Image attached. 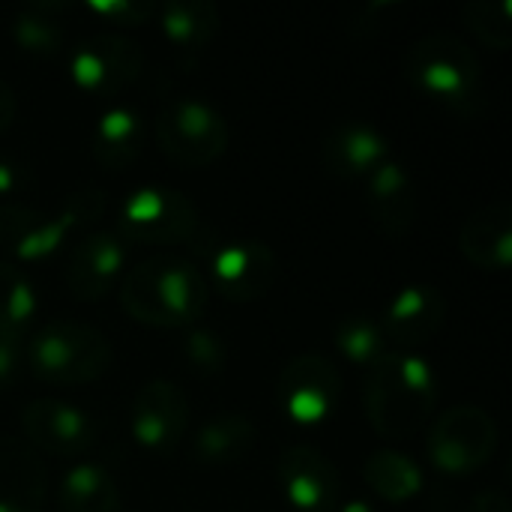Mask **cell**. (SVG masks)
Returning <instances> with one entry per match:
<instances>
[{"instance_id": "obj_1", "label": "cell", "mask_w": 512, "mask_h": 512, "mask_svg": "<svg viewBox=\"0 0 512 512\" xmlns=\"http://www.w3.org/2000/svg\"><path fill=\"white\" fill-rule=\"evenodd\" d=\"M123 312L156 330H189L201 321L210 297L207 273L183 255H153L129 267L120 279Z\"/></svg>"}, {"instance_id": "obj_2", "label": "cell", "mask_w": 512, "mask_h": 512, "mask_svg": "<svg viewBox=\"0 0 512 512\" xmlns=\"http://www.w3.org/2000/svg\"><path fill=\"white\" fill-rule=\"evenodd\" d=\"M438 405V375L414 351H390L363 384L366 420L381 438H411L423 432Z\"/></svg>"}, {"instance_id": "obj_3", "label": "cell", "mask_w": 512, "mask_h": 512, "mask_svg": "<svg viewBox=\"0 0 512 512\" xmlns=\"http://www.w3.org/2000/svg\"><path fill=\"white\" fill-rule=\"evenodd\" d=\"M405 75L414 90L453 108L471 111L483 87L477 51L456 33H429L405 51Z\"/></svg>"}, {"instance_id": "obj_4", "label": "cell", "mask_w": 512, "mask_h": 512, "mask_svg": "<svg viewBox=\"0 0 512 512\" xmlns=\"http://www.w3.org/2000/svg\"><path fill=\"white\" fill-rule=\"evenodd\" d=\"M111 342L84 321H51L24 345V363L42 384H93L111 369Z\"/></svg>"}, {"instance_id": "obj_5", "label": "cell", "mask_w": 512, "mask_h": 512, "mask_svg": "<svg viewBox=\"0 0 512 512\" xmlns=\"http://www.w3.org/2000/svg\"><path fill=\"white\" fill-rule=\"evenodd\" d=\"M159 150L180 168H210L228 150V120L204 99L171 96L153 120Z\"/></svg>"}, {"instance_id": "obj_6", "label": "cell", "mask_w": 512, "mask_h": 512, "mask_svg": "<svg viewBox=\"0 0 512 512\" xmlns=\"http://www.w3.org/2000/svg\"><path fill=\"white\" fill-rule=\"evenodd\" d=\"M195 204L168 186H138L120 207L117 237L129 246H192L201 231Z\"/></svg>"}, {"instance_id": "obj_7", "label": "cell", "mask_w": 512, "mask_h": 512, "mask_svg": "<svg viewBox=\"0 0 512 512\" xmlns=\"http://www.w3.org/2000/svg\"><path fill=\"white\" fill-rule=\"evenodd\" d=\"M429 462L447 477H468L486 468L498 450V423L480 405L447 408L426 438Z\"/></svg>"}, {"instance_id": "obj_8", "label": "cell", "mask_w": 512, "mask_h": 512, "mask_svg": "<svg viewBox=\"0 0 512 512\" xmlns=\"http://www.w3.org/2000/svg\"><path fill=\"white\" fill-rule=\"evenodd\" d=\"M144 51L135 39L120 33H93L75 45L69 75L78 90L90 96H117L141 78Z\"/></svg>"}, {"instance_id": "obj_9", "label": "cell", "mask_w": 512, "mask_h": 512, "mask_svg": "<svg viewBox=\"0 0 512 512\" xmlns=\"http://www.w3.org/2000/svg\"><path fill=\"white\" fill-rule=\"evenodd\" d=\"M339 396V369L321 354H300L279 375V405L294 426H321L336 411Z\"/></svg>"}, {"instance_id": "obj_10", "label": "cell", "mask_w": 512, "mask_h": 512, "mask_svg": "<svg viewBox=\"0 0 512 512\" xmlns=\"http://www.w3.org/2000/svg\"><path fill=\"white\" fill-rule=\"evenodd\" d=\"M129 429L141 450L171 453L189 429V399L168 378L141 384L129 408Z\"/></svg>"}, {"instance_id": "obj_11", "label": "cell", "mask_w": 512, "mask_h": 512, "mask_svg": "<svg viewBox=\"0 0 512 512\" xmlns=\"http://www.w3.org/2000/svg\"><path fill=\"white\" fill-rule=\"evenodd\" d=\"M18 420L24 438L48 456H84L99 438L96 420L87 411L60 399H33L21 408Z\"/></svg>"}, {"instance_id": "obj_12", "label": "cell", "mask_w": 512, "mask_h": 512, "mask_svg": "<svg viewBox=\"0 0 512 512\" xmlns=\"http://www.w3.org/2000/svg\"><path fill=\"white\" fill-rule=\"evenodd\" d=\"M207 282L231 303H255L276 282V255L258 240L216 246L210 255Z\"/></svg>"}, {"instance_id": "obj_13", "label": "cell", "mask_w": 512, "mask_h": 512, "mask_svg": "<svg viewBox=\"0 0 512 512\" xmlns=\"http://www.w3.org/2000/svg\"><path fill=\"white\" fill-rule=\"evenodd\" d=\"M276 477L285 501L297 512H333L339 504V471L318 447H288L276 462Z\"/></svg>"}, {"instance_id": "obj_14", "label": "cell", "mask_w": 512, "mask_h": 512, "mask_svg": "<svg viewBox=\"0 0 512 512\" xmlns=\"http://www.w3.org/2000/svg\"><path fill=\"white\" fill-rule=\"evenodd\" d=\"M126 243L114 231H93L75 243L66 264V285L72 297L96 303L120 285L126 273Z\"/></svg>"}, {"instance_id": "obj_15", "label": "cell", "mask_w": 512, "mask_h": 512, "mask_svg": "<svg viewBox=\"0 0 512 512\" xmlns=\"http://www.w3.org/2000/svg\"><path fill=\"white\" fill-rule=\"evenodd\" d=\"M447 318V297L426 282L405 285L384 312V336L393 351H414L417 345L429 342Z\"/></svg>"}, {"instance_id": "obj_16", "label": "cell", "mask_w": 512, "mask_h": 512, "mask_svg": "<svg viewBox=\"0 0 512 512\" xmlns=\"http://www.w3.org/2000/svg\"><path fill=\"white\" fill-rule=\"evenodd\" d=\"M321 159L327 171L342 180H369L384 162L393 159V150L378 126L363 120H348L327 135L321 147Z\"/></svg>"}, {"instance_id": "obj_17", "label": "cell", "mask_w": 512, "mask_h": 512, "mask_svg": "<svg viewBox=\"0 0 512 512\" xmlns=\"http://www.w3.org/2000/svg\"><path fill=\"white\" fill-rule=\"evenodd\" d=\"M459 252L477 270L504 273L512 264V207L492 201L474 210L459 231Z\"/></svg>"}, {"instance_id": "obj_18", "label": "cell", "mask_w": 512, "mask_h": 512, "mask_svg": "<svg viewBox=\"0 0 512 512\" xmlns=\"http://www.w3.org/2000/svg\"><path fill=\"white\" fill-rule=\"evenodd\" d=\"M48 492V474L33 447L0 438V512H39Z\"/></svg>"}, {"instance_id": "obj_19", "label": "cell", "mask_w": 512, "mask_h": 512, "mask_svg": "<svg viewBox=\"0 0 512 512\" xmlns=\"http://www.w3.org/2000/svg\"><path fill=\"white\" fill-rule=\"evenodd\" d=\"M366 183H369V207H372L375 225L387 237L411 234V228L417 225V210H420L417 186L411 174L396 159H390Z\"/></svg>"}, {"instance_id": "obj_20", "label": "cell", "mask_w": 512, "mask_h": 512, "mask_svg": "<svg viewBox=\"0 0 512 512\" xmlns=\"http://www.w3.org/2000/svg\"><path fill=\"white\" fill-rule=\"evenodd\" d=\"M144 141H147V126L138 117V111L126 105H114L99 114L93 138H90V150L102 168L120 171V168H129L141 156Z\"/></svg>"}, {"instance_id": "obj_21", "label": "cell", "mask_w": 512, "mask_h": 512, "mask_svg": "<svg viewBox=\"0 0 512 512\" xmlns=\"http://www.w3.org/2000/svg\"><path fill=\"white\" fill-rule=\"evenodd\" d=\"M255 423L240 411H225L210 417L195 435V459L210 468L234 465L255 447Z\"/></svg>"}, {"instance_id": "obj_22", "label": "cell", "mask_w": 512, "mask_h": 512, "mask_svg": "<svg viewBox=\"0 0 512 512\" xmlns=\"http://www.w3.org/2000/svg\"><path fill=\"white\" fill-rule=\"evenodd\" d=\"M57 512H123L120 489L99 462H78L57 486Z\"/></svg>"}, {"instance_id": "obj_23", "label": "cell", "mask_w": 512, "mask_h": 512, "mask_svg": "<svg viewBox=\"0 0 512 512\" xmlns=\"http://www.w3.org/2000/svg\"><path fill=\"white\" fill-rule=\"evenodd\" d=\"M156 15L177 51H204L219 33V9L210 0H171L156 6Z\"/></svg>"}, {"instance_id": "obj_24", "label": "cell", "mask_w": 512, "mask_h": 512, "mask_svg": "<svg viewBox=\"0 0 512 512\" xmlns=\"http://www.w3.org/2000/svg\"><path fill=\"white\" fill-rule=\"evenodd\" d=\"M363 477L387 504H408L423 492V468L402 450H378L366 459Z\"/></svg>"}, {"instance_id": "obj_25", "label": "cell", "mask_w": 512, "mask_h": 512, "mask_svg": "<svg viewBox=\"0 0 512 512\" xmlns=\"http://www.w3.org/2000/svg\"><path fill=\"white\" fill-rule=\"evenodd\" d=\"M66 3H33L12 18V39L30 57H54L66 45V30L60 24V12Z\"/></svg>"}, {"instance_id": "obj_26", "label": "cell", "mask_w": 512, "mask_h": 512, "mask_svg": "<svg viewBox=\"0 0 512 512\" xmlns=\"http://www.w3.org/2000/svg\"><path fill=\"white\" fill-rule=\"evenodd\" d=\"M36 315V291L24 270L12 261H0V330L27 336Z\"/></svg>"}, {"instance_id": "obj_27", "label": "cell", "mask_w": 512, "mask_h": 512, "mask_svg": "<svg viewBox=\"0 0 512 512\" xmlns=\"http://www.w3.org/2000/svg\"><path fill=\"white\" fill-rule=\"evenodd\" d=\"M336 351L363 369H372L381 357H387L393 348L384 336L381 321L369 318V315H348L345 321H339L336 327Z\"/></svg>"}, {"instance_id": "obj_28", "label": "cell", "mask_w": 512, "mask_h": 512, "mask_svg": "<svg viewBox=\"0 0 512 512\" xmlns=\"http://www.w3.org/2000/svg\"><path fill=\"white\" fill-rule=\"evenodd\" d=\"M465 27L492 51L512 48V3L510 0H471L462 9Z\"/></svg>"}, {"instance_id": "obj_29", "label": "cell", "mask_w": 512, "mask_h": 512, "mask_svg": "<svg viewBox=\"0 0 512 512\" xmlns=\"http://www.w3.org/2000/svg\"><path fill=\"white\" fill-rule=\"evenodd\" d=\"M180 348H183L186 366L198 375H219L228 363V345L210 327H198V324L189 327Z\"/></svg>"}, {"instance_id": "obj_30", "label": "cell", "mask_w": 512, "mask_h": 512, "mask_svg": "<svg viewBox=\"0 0 512 512\" xmlns=\"http://www.w3.org/2000/svg\"><path fill=\"white\" fill-rule=\"evenodd\" d=\"M42 216L45 213H39L33 207H24V204H6V207H0V246L9 249V252L15 246H21L33 234V228L42 222Z\"/></svg>"}, {"instance_id": "obj_31", "label": "cell", "mask_w": 512, "mask_h": 512, "mask_svg": "<svg viewBox=\"0 0 512 512\" xmlns=\"http://www.w3.org/2000/svg\"><path fill=\"white\" fill-rule=\"evenodd\" d=\"M87 9L114 27H138L156 15V6L144 3V0H93V3H87Z\"/></svg>"}, {"instance_id": "obj_32", "label": "cell", "mask_w": 512, "mask_h": 512, "mask_svg": "<svg viewBox=\"0 0 512 512\" xmlns=\"http://www.w3.org/2000/svg\"><path fill=\"white\" fill-rule=\"evenodd\" d=\"M24 366V339L0 330V390H9L18 381Z\"/></svg>"}, {"instance_id": "obj_33", "label": "cell", "mask_w": 512, "mask_h": 512, "mask_svg": "<svg viewBox=\"0 0 512 512\" xmlns=\"http://www.w3.org/2000/svg\"><path fill=\"white\" fill-rule=\"evenodd\" d=\"M465 512H510V498L498 489H486V492L471 498Z\"/></svg>"}, {"instance_id": "obj_34", "label": "cell", "mask_w": 512, "mask_h": 512, "mask_svg": "<svg viewBox=\"0 0 512 512\" xmlns=\"http://www.w3.org/2000/svg\"><path fill=\"white\" fill-rule=\"evenodd\" d=\"M24 168L9 162V159H0V195H9V192H18L24 186Z\"/></svg>"}, {"instance_id": "obj_35", "label": "cell", "mask_w": 512, "mask_h": 512, "mask_svg": "<svg viewBox=\"0 0 512 512\" xmlns=\"http://www.w3.org/2000/svg\"><path fill=\"white\" fill-rule=\"evenodd\" d=\"M15 123V93L12 87L0 78V135Z\"/></svg>"}, {"instance_id": "obj_36", "label": "cell", "mask_w": 512, "mask_h": 512, "mask_svg": "<svg viewBox=\"0 0 512 512\" xmlns=\"http://www.w3.org/2000/svg\"><path fill=\"white\" fill-rule=\"evenodd\" d=\"M333 512H375V507L363 498H351V501H339Z\"/></svg>"}]
</instances>
